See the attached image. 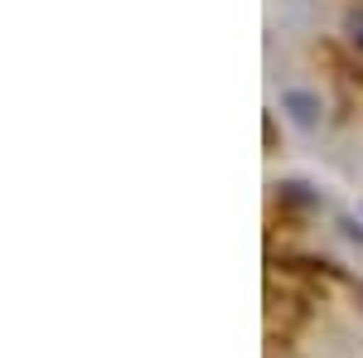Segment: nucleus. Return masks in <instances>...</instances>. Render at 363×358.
<instances>
[{"instance_id":"nucleus-4","label":"nucleus","mask_w":363,"mask_h":358,"mask_svg":"<svg viewBox=\"0 0 363 358\" xmlns=\"http://www.w3.org/2000/svg\"><path fill=\"white\" fill-rule=\"evenodd\" d=\"M262 140H267V145H277V121H272V111H267V121H262Z\"/></svg>"},{"instance_id":"nucleus-3","label":"nucleus","mask_w":363,"mask_h":358,"mask_svg":"<svg viewBox=\"0 0 363 358\" xmlns=\"http://www.w3.org/2000/svg\"><path fill=\"white\" fill-rule=\"evenodd\" d=\"M344 34H349V44H354V49L363 54V0L344 10Z\"/></svg>"},{"instance_id":"nucleus-5","label":"nucleus","mask_w":363,"mask_h":358,"mask_svg":"<svg viewBox=\"0 0 363 358\" xmlns=\"http://www.w3.org/2000/svg\"><path fill=\"white\" fill-rule=\"evenodd\" d=\"M354 291H359V296H363V281H354Z\"/></svg>"},{"instance_id":"nucleus-1","label":"nucleus","mask_w":363,"mask_h":358,"mask_svg":"<svg viewBox=\"0 0 363 358\" xmlns=\"http://www.w3.org/2000/svg\"><path fill=\"white\" fill-rule=\"evenodd\" d=\"M281 111H286L301 131H315L320 116H325V102H320V92H310V87H281Z\"/></svg>"},{"instance_id":"nucleus-2","label":"nucleus","mask_w":363,"mask_h":358,"mask_svg":"<svg viewBox=\"0 0 363 358\" xmlns=\"http://www.w3.org/2000/svg\"><path fill=\"white\" fill-rule=\"evenodd\" d=\"M277 203L286 208V213H315V208H320V189H310L306 179H281Z\"/></svg>"}]
</instances>
